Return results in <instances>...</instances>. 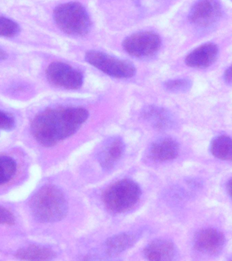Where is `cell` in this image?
<instances>
[{
    "mask_svg": "<svg viewBox=\"0 0 232 261\" xmlns=\"http://www.w3.org/2000/svg\"><path fill=\"white\" fill-rule=\"evenodd\" d=\"M176 254L174 244L167 240H155L147 246L144 256L148 260L168 261L172 260Z\"/></svg>",
    "mask_w": 232,
    "mask_h": 261,
    "instance_id": "5bb4252c",
    "label": "cell"
},
{
    "mask_svg": "<svg viewBox=\"0 0 232 261\" xmlns=\"http://www.w3.org/2000/svg\"><path fill=\"white\" fill-rule=\"evenodd\" d=\"M141 189L138 184L130 179H122L112 184L104 191V205L115 214L130 211L139 201Z\"/></svg>",
    "mask_w": 232,
    "mask_h": 261,
    "instance_id": "277c9868",
    "label": "cell"
},
{
    "mask_svg": "<svg viewBox=\"0 0 232 261\" xmlns=\"http://www.w3.org/2000/svg\"><path fill=\"white\" fill-rule=\"evenodd\" d=\"M55 23L69 36L82 37L91 31L92 21L84 6L76 2L60 4L53 12Z\"/></svg>",
    "mask_w": 232,
    "mask_h": 261,
    "instance_id": "3957f363",
    "label": "cell"
},
{
    "mask_svg": "<svg viewBox=\"0 0 232 261\" xmlns=\"http://www.w3.org/2000/svg\"><path fill=\"white\" fill-rule=\"evenodd\" d=\"M16 163L8 156H0V185L11 180L16 172Z\"/></svg>",
    "mask_w": 232,
    "mask_h": 261,
    "instance_id": "ac0fdd59",
    "label": "cell"
},
{
    "mask_svg": "<svg viewBox=\"0 0 232 261\" xmlns=\"http://www.w3.org/2000/svg\"><path fill=\"white\" fill-rule=\"evenodd\" d=\"M225 243V238L215 228H205L195 234L193 245L199 252L206 254H216L221 252Z\"/></svg>",
    "mask_w": 232,
    "mask_h": 261,
    "instance_id": "9c48e42d",
    "label": "cell"
},
{
    "mask_svg": "<svg viewBox=\"0 0 232 261\" xmlns=\"http://www.w3.org/2000/svg\"><path fill=\"white\" fill-rule=\"evenodd\" d=\"M20 26L10 18L0 17V36L12 38L19 34Z\"/></svg>",
    "mask_w": 232,
    "mask_h": 261,
    "instance_id": "ffe728a7",
    "label": "cell"
},
{
    "mask_svg": "<svg viewBox=\"0 0 232 261\" xmlns=\"http://www.w3.org/2000/svg\"><path fill=\"white\" fill-rule=\"evenodd\" d=\"M89 116L88 110L82 107L48 108L35 116L31 130L39 144L55 146L74 135Z\"/></svg>",
    "mask_w": 232,
    "mask_h": 261,
    "instance_id": "6da1fadb",
    "label": "cell"
},
{
    "mask_svg": "<svg viewBox=\"0 0 232 261\" xmlns=\"http://www.w3.org/2000/svg\"><path fill=\"white\" fill-rule=\"evenodd\" d=\"M162 40L153 32H140L130 35L124 40L122 46L130 56L139 59L154 57L160 50Z\"/></svg>",
    "mask_w": 232,
    "mask_h": 261,
    "instance_id": "8992f818",
    "label": "cell"
},
{
    "mask_svg": "<svg viewBox=\"0 0 232 261\" xmlns=\"http://www.w3.org/2000/svg\"><path fill=\"white\" fill-rule=\"evenodd\" d=\"M142 119L155 129L166 130L175 125V119L170 112L164 108L148 106L140 113Z\"/></svg>",
    "mask_w": 232,
    "mask_h": 261,
    "instance_id": "7c38bea8",
    "label": "cell"
},
{
    "mask_svg": "<svg viewBox=\"0 0 232 261\" xmlns=\"http://www.w3.org/2000/svg\"><path fill=\"white\" fill-rule=\"evenodd\" d=\"M219 53V47L215 43H205L187 55L185 64L193 68H207L217 61Z\"/></svg>",
    "mask_w": 232,
    "mask_h": 261,
    "instance_id": "8fae6325",
    "label": "cell"
},
{
    "mask_svg": "<svg viewBox=\"0 0 232 261\" xmlns=\"http://www.w3.org/2000/svg\"><path fill=\"white\" fill-rule=\"evenodd\" d=\"M7 58V53H6L5 50H3V49L0 48V61L5 60V59Z\"/></svg>",
    "mask_w": 232,
    "mask_h": 261,
    "instance_id": "d4e9b609",
    "label": "cell"
},
{
    "mask_svg": "<svg viewBox=\"0 0 232 261\" xmlns=\"http://www.w3.org/2000/svg\"><path fill=\"white\" fill-rule=\"evenodd\" d=\"M47 79L54 87L67 90L78 89L83 83L82 73L67 63L55 61L46 70Z\"/></svg>",
    "mask_w": 232,
    "mask_h": 261,
    "instance_id": "52a82bcc",
    "label": "cell"
},
{
    "mask_svg": "<svg viewBox=\"0 0 232 261\" xmlns=\"http://www.w3.org/2000/svg\"><path fill=\"white\" fill-rule=\"evenodd\" d=\"M192 87V82L188 79L170 80L164 83L166 91L172 93H186Z\"/></svg>",
    "mask_w": 232,
    "mask_h": 261,
    "instance_id": "d6986e66",
    "label": "cell"
},
{
    "mask_svg": "<svg viewBox=\"0 0 232 261\" xmlns=\"http://www.w3.org/2000/svg\"><path fill=\"white\" fill-rule=\"evenodd\" d=\"M138 239V234L132 232L114 234L105 241L104 250L109 256H118L132 248Z\"/></svg>",
    "mask_w": 232,
    "mask_h": 261,
    "instance_id": "9a60e30c",
    "label": "cell"
},
{
    "mask_svg": "<svg viewBox=\"0 0 232 261\" xmlns=\"http://www.w3.org/2000/svg\"><path fill=\"white\" fill-rule=\"evenodd\" d=\"M15 125L14 118L11 114L0 110V130H12Z\"/></svg>",
    "mask_w": 232,
    "mask_h": 261,
    "instance_id": "44dd1931",
    "label": "cell"
},
{
    "mask_svg": "<svg viewBox=\"0 0 232 261\" xmlns=\"http://www.w3.org/2000/svg\"><path fill=\"white\" fill-rule=\"evenodd\" d=\"M15 256L22 260H50L56 257V253L47 247L30 245L18 250Z\"/></svg>",
    "mask_w": 232,
    "mask_h": 261,
    "instance_id": "2e32d148",
    "label": "cell"
},
{
    "mask_svg": "<svg viewBox=\"0 0 232 261\" xmlns=\"http://www.w3.org/2000/svg\"><path fill=\"white\" fill-rule=\"evenodd\" d=\"M222 10L217 0H197L189 10V22L195 26L207 28L221 18Z\"/></svg>",
    "mask_w": 232,
    "mask_h": 261,
    "instance_id": "ba28073f",
    "label": "cell"
},
{
    "mask_svg": "<svg viewBox=\"0 0 232 261\" xmlns=\"http://www.w3.org/2000/svg\"><path fill=\"white\" fill-rule=\"evenodd\" d=\"M179 145L172 138L158 139L153 142L149 148V154L153 160L158 162H166L178 156Z\"/></svg>",
    "mask_w": 232,
    "mask_h": 261,
    "instance_id": "4fadbf2b",
    "label": "cell"
},
{
    "mask_svg": "<svg viewBox=\"0 0 232 261\" xmlns=\"http://www.w3.org/2000/svg\"><path fill=\"white\" fill-rule=\"evenodd\" d=\"M125 152V144L119 137L107 139L100 148L97 159L102 168L110 171L123 156Z\"/></svg>",
    "mask_w": 232,
    "mask_h": 261,
    "instance_id": "30bf717a",
    "label": "cell"
},
{
    "mask_svg": "<svg viewBox=\"0 0 232 261\" xmlns=\"http://www.w3.org/2000/svg\"><path fill=\"white\" fill-rule=\"evenodd\" d=\"M30 206L34 217L44 223L60 221L68 212L66 197L54 185L41 187L32 197Z\"/></svg>",
    "mask_w": 232,
    "mask_h": 261,
    "instance_id": "7a4b0ae2",
    "label": "cell"
},
{
    "mask_svg": "<svg viewBox=\"0 0 232 261\" xmlns=\"http://www.w3.org/2000/svg\"><path fill=\"white\" fill-rule=\"evenodd\" d=\"M212 154L220 160L232 161V138L219 136L211 142Z\"/></svg>",
    "mask_w": 232,
    "mask_h": 261,
    "instance_id": "e0dca14e",
    "label": "cell"
},
{
    "mask_svg": "<svg viewBox=\"0 0 232 261\" xmlns=\"http://www.w3.org/2000/svg\"><path fill=\"white\" fill-rule=\"evenodd\" d=\"M15 223V218L13 214L6 207L0 206V224L13 225Z\"/></svg>",
    "mask_w": 232,
    "mask_h": 261,
    "instance_id": "7402d4cb",
    "label": "cell"
},
{
    "mask_svg": "<svg viewBox=\"0 0 232 261\" xmlns=\"http://www.w3.org/2000/svg\"><path fill=\"white\" fill-rule=\"evenodd\" d=\"M85 59L102 72L115 79H130L136 73V68L131 63L100 51H89L85 53Z\"/></svg>",
    "mask_w": 232,
    "mask_h": 261,
    "instance_id": "5b68a950",
    "label": "cell"
},
{
    "mask_svg": "<svg viewBox=\"0 0 232 261\" xmlns=\"http://www.w3.org/2000/svg\"><path fill=\"white\" fill-rule=\"evenodd\" d=\"M223 79L226 83L232 85V65L228 67L224 72Z\"/></svg>",
    "mask_w": 232,
    "mask_h": 261,
    "instance_id": "603a6c76",
    "label": "cell"
},
{
    "mask_svg": "<svg viewBox=\"0 0 232 261\" xmlns=\"http://www.w3.org/2000/svg\"><path fill=\"white\" fill-rule=\"evenodd\" d=\"M227 193L232 199V178L230 179L227 184Z\"/></svg>",
    "mask_w": 232,
    "mask_h": 261,
    "instance_id": "cb8c5ba5",
    "label": "cell"
}]
</instances>
